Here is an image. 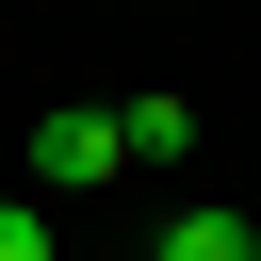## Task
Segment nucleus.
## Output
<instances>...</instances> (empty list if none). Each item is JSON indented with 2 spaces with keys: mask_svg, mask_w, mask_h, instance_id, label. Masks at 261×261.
<instances>
[{
  "mask_svg": "<svg viewBox=\"0 0 261 261\" xmlns=\"http://www.w3.org/2000/svg\"><path fill=\"white\" fill-rule=\"evenodd\" d=\"M98 179H114V114L98 98H49L33 114V196H98Z\"/></svg>",
  "mask_w": 261,
  "mask_h": 261,
  "instance_id": "nucleus-1",
  "label": "nucleus"
},
{
  "mask_svg": "<svg viewBox=\"0 0 261 261\" xmlns=\"http://www.w3.org/2000/svg\"><path fill=\"white\" fill-rule=\"evenodd\" d=\"M147 261H261V228L228 212V196H196V212H163V245Z\"/></svg>",
  "mask_w": 261,
  "mask_h": 261,
  "instance_id": "nucleus-2",
  "label": "nucleus"
},
{
  "mask_svg": "<svg viewBox=\"0 0 261 261\" xmlns=\"http://www.w3.org/2000/svg\"><path fill=\"white\" fill-rule=\"evenodd\" d=\"M179 147H196L179 98H130V114H114V163H179Z\"/></svg>",
  "mask_w": 261,
  "mask_h": 261,
  "instance_id": "nucleus-3",
  "label": "nucleus"
},
{
  "mask_svg": "<svg viewBox=\"0 0 261 261\" xmlns=\"http://www.w3.org/2000/svg\"><path fill=\"white\" fill-rule=\"evenodd\" d=\"M0 261H49V196H0Z\"/></svg>",
  "mask_w": 261,
  "mask_h": 261,
  "instance_id": "nucleus-4",
  "label": "nucleus"
}]
</instances>
